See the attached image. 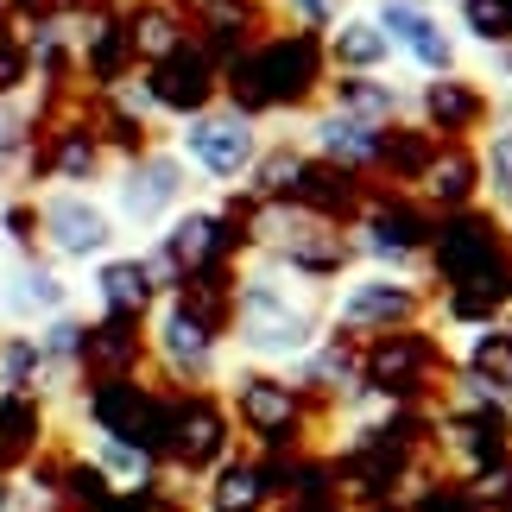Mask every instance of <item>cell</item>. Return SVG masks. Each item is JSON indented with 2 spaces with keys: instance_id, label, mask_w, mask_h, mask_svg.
<instances>
[{
  "instance_id": "cell-20",
  "label": "cell",
  "mask_w": 512,
  "mask_h": 512,
  "mask_svg": "<svg viewBox=\"0 0 512 512\" xmlns=\"http://www.w3.org/2000/svg\"><path fill=\"white\" fill-rule=\"evenodd\" d=\"M51 449V405L38 392H0V475H19Z\"/></svg>"
},
{
  "instance_id": "cell-31",
  "label": "cell",
  "mask_w": 512,
  "mask_h": 512,
  "mask_svg": "<svg viewBox=\"0 0 512 512\" xmlns=\"http://www.w3.org/2000/svg\"><path fill=\"white\" fill-rule=\"evenodd\" d=\"M304 165H310V152H304V146H266L260 159H253L241 196H253V203H291V190H298Z\"/></svg>"
},
{
  "instance_id": "cell-2",
  "label": "cell",
  "mask_w": 512,
  "mask_h": 512,
  "mask_svg": "<svg viewBox=\"0 0 512 512\" xmlns=\"http://www.w3.org/2000/svg\"><path fill=\"white\" fill-rule=\"evenodd\" d=\"M228 329L253 361H304V354L323 342V310L310 304L304 285L285 279L279 266H241Z\"/></svg>"
},
{
  "instance_id": "cell-11",
  "label": "cell",
  "mask_w": 512,
  "mask_h": 512,
  "mask_svg": "<svg viewBox=\"0 0 512 512\" xmlns=\"http://www.w3.org/2000/svg\"><path fill=\"white\" fill-rule=\"evenodd\" d=\"M133 83H140L152 114H177V121H196V114H209L215 102H222V64H215L196 38H184L177 51H165L159 64H146Z\"/></svg>"
},
{
  "instance_id": "cell-1",
  "label": "cell",
  "mask_w": 512,
  "mask_h": 512,
  "mask_svg": "<svg viewBox=\"0 0 512 512\" xmlns=\"http://www.w3.org/2000/svg\"><path fill=\"white\" fill-rule=\"evenodd\" d=\"M323 89H329L323 38L298 32V26H272L260 45H247L222 70L228 108L247 114V121H260V114H304L323 102Z\"/></svg>"
},
{
  "instance_id": "cell-29",
  "label": "cell",
  "mask_w": 512,
  "mask_h": 512,
  "mask_svg": "<svg viewBox=\"0 0 512 512\" xmlns=\"http://www.w3.org/2000/svg\"><path fill=\"white\" fill-rule=\"evenodd\" d=\"M468 380H475L494 405H512V336L500 323L475 329V342H468Z\"/></svg>"
},
{
  "instance_id": "cell-10",
  "label": "cell",
  "mask_w": 512,
  "mask_h": 512,
  "mask_svg": "<svg viewBox=\"0 0 512 512\" xmlns=\"http://www.w3.org/2000/svg\"><path fill=\"white\" fill-rule=\"evenodd\" d=\"M184 190H190V165L177 159L171 146H152L140 159L114 165V203L108 209H114L121 228H159V222L177 215Z\"/></svg>"
},
{
  "instance_id": "cell-5",
  "label": "cell",
  "mask_w": 512,
  "mask_h": 512,
  "mask_svg": "<svg viewBox=\"0 0 512 512\" xmlns=\"http://www.w3.org/2000/svg\"><path fill=\"white\" fill-rule=\"evenodd\" d=\"M32 203H38V253L51 266H102L121 241V222L95 190H32Z\"/></svg>"
},
{
  "instance_id": "cell-32",
  "label": "cell",
  "mask_w": 512,
  "mask_h": 512,
  "mask_svg": "<svg viewBox=\"0 0 512 512\" xmlns=\"http://www.w3.org/2000/svg\"><path fill=\"white\" fill-rule=\"evenodd\" d=\"M83 336H89V317H76V310H57L51 323H38V354H45V367L57 373H76V361H83ZM83 380V373H76Z\"/></svg>"
},
{
  "instance_id": "cell-33",
  "label": "cell",
  "mask_w": 512,
  "mask_h": 512,
  "mask_svg": "<svg viewBox=\"0 0 512 512\" xmlns=\"http://www.w3.org/2000/svg\"><path fill=\"white\" fill-rule=\"evenodd\" d=\"M32 95V45L19 26H0V102H26Z\"/></svg>"
},
{
  "instance_id": "cell-9",
  "label": "cell",
  "mask_w": 512,
  "mask_h": 512,
  "mask_svg": "<svg viewBox=\"0 0 512 512\" xmlns=\"http://www.w3.org/2000/svg\"><path fill=\"white\" fill-rule=\"evenodd\" d=\"M430 310V291H418L411 279H392V272H373V279H348V291L336 298V336L367 348L373 336H392V329H418Z\"/></svg>"
},
{
  "instance_id": "cell-22",
  "label": "cell",
  "mask_w": 512,
  "mask_h": 512,
  "mask_svg": "<svg viewBox=\"0 0 512 512\" xmlns=\"http://www.w3.org/2000/svg\"><path fill=\"white\" fill-rule=\"evenodd\" d=\"M95 304H102V317H127V323H146L152 310H159V285H152V272L140 253H108L102 266H95Z\"/></svg>"
},
{
  "instance_id": "cell-6",
  "label": "cell",
  "mask_w": 512,
  "mask_h": 512,
  "mask_svg": "<svg viewBox=\"0 0 512 512\" xmlns=\"http://www.w3.org/2000/svg\"><path fill=\"white\" fill-rule=\"evenodd\" d=\"M165 411H171V386L152 380H89L83 386V418L95 437L140 449L146 462H159L165 449Z\"/></svg>"
},
{
  "instance_id": "cell-13",
  "label": "cell",
  "mask_w": 512,
  "mask_h": 512,
  "mask_svg": "<svg viewBox=\"0 0 512 512\" xmlns=\"http://www.w3.org/2000/svg\"><path fill=\"white\" fill-rule=\"evenodd\" d=\"M361 253H373V260L386 266H405V260H424L430 234H437V209H424L411 190H392V184H373L367 209H361Z\"/></svg>"
},
{
  "instance_id": "cell-27",
  "label": "cell",
  "mask_w": 512,
  "mask_h": 512,
  "mask_svg": "<svg viewBox=\"0 0 512 512\" xmlns=\"http://www.w3.org/2000/svg\"><path fill=\"white\" fill-rule=\"evenodd\" d=\"M430 159H437V133L405 127V121L380 127V159H373V171H386L392 190H418V177H424Z\"/></svg>"
},
{
  "instance_id": "cell-28",
  "label": "cell",
  "mask_w": 512,
  "mask_h": 512,
  "mask_svg": "<svg viewBox=\"0 0 512 512\" xmlns=\"http://www.w3.org/2000/svg\"><path fill=\"white\" fill-rule=\"evenodd\" d=\"M209 512H266L272 506V487H266V468L247 462V456H228L222 468H209Z\"/></svg>"
},
{
  "instance_id": "cell-3",
  "label": "cell",
  "mask_w": 512,
  "mask_h": 512,
  "mask_svg": "<svg viewBox=\"0 0 512 512\" xmlns=\"http://www.w3.org/2000/svg\"><path fill=\"white\" fill-rule=\"evenodd\" d=\"M449 354L430 329H392L361 348V399H380L386 411H424V399L443 386Z\"/></svg>"
},
{
  "instance_id": "cell-18",
  "label": "cell",
  "mask_w": 512,
  "mask_h": 512,
  "mask_svg": "<svg viewBox=\"0 0 512 512\" xmlns=\"http://www.w3.org/2000/svg\"><path fill=\"white\" fill-rule=\"evenodd\" d=\"M367 196H373V184H367L361 171H342V165H329V159L310 152L298 190H291V209L317 215V222H329V228H354V222H361V209H367Z\"/></svg>"
},
{
  "instance_id": "cell-7",
  "label": "cell",
  "mask_w": 512,
  "mask_h": 512,
  "mask_svg": "<svg viewBox=\"0 0 512 512\" xmlns=\"http://www.w3.org/2000/svg\"><path fill=\"white\" fill-rule=\"evenodd\" d=\"M234 449V418H228V399H215L209 386H171V411H165V449H159V468L171 475H209L222 468Z\"/></svg>"
},
{
  "instance_id": "cell-23",
  "label": "cell",
  "mask_w": 512,
  "mask_h": 512,
  "mask_svg": "<svg viewBox=\"0 0 512 512\" xmlns=\"http://www.w3.org/2000/svg\"><path fill=\"white\" fill-rule=\"evenodd\" d=\"M323 57H329V70H342V76H380L392 64V45L367 13H342L336 26L323 32Z\"/></svg>"
},
{
  "instance_id": "cell-24",
  "label": "cell",
  "mask_w": 512,
  "mask_h": 512,
  "mask_svg": "<svg viewBox=\"0 0 512 512\" xmlns=\"http://www.w3.org/2000/svg\"><path fill=\"white\" fill-rule=\"evenodd\" d=\"M159 253L177 266V285H184V272L222 260V215H215V209H177L165 222V234H159Z\"/></svg>"
},
{
  "instance_id": "cell-30",
  "label": "cell",
  "mask_w": 512,
  "mask_h": 512,
  "mask_svg": "<svg viewBox=\"0 0 512 512\" xmlns=\"http://www.w3.org/2000/svg\"><path fill=\"white\" fill-rule=\"evenodd\" d=\"M317 159L367 177L373 159H380V133H373V127H354V121H342V114H323V121H317Z\"/></svg>"
},
{
  "instance_id": "cell-34",
  "label": "cell",
  "mask_w": 512,
  "mask_h": 512,
  "mask_svg": "<svg viewBox=\"0 0 512 512\" xmlns=\"http://www.w3.org/2000/svg\"><path fill=\"white\" fill-rule=\"evenodd\" d=\"M0 241L13 247V260H32V253H38V203L26 190L0 196Z\"/></svg>"
},
{
  "instance_id": "cell-38",
  "label": "cell",
  "mask_w": 512,
  "mask_h": 512,
  "mask_svg": "<svg viewBox=\"0 0 512 512\" xmlns=\"http://www.w3.org/2000/svg\"><path fill=\"white\" fill-rule=\"evenodd\" d=\"M0 26H26V0H0Z\"/></svg>"
},
{
  "instance_id": "cell-12",
  "label": "cell",
  "mask_w": 512,
  "mask_h": 512,
  "mask_svg": "<svg viewBox=\"0 0 512 512\" xmlns=\"http://www.w3.org/2000/svg\"><path fill=\"white\" fill-rule=\"evenodd\" d=\"M215 348H222V336H215L203 317H190L177 298H159V310L146 317V354H152V367H159L177 392H184V386H209Z\"/></svg>"
},
{
  "instance_id": "cell-21",
  "label": "cell",
  "mask_w": 512,
  "mask_h": 512,
  "mask_svg": "<svg viewBox=\"0 0 512 512\" xmlns=\"http://www.w3.org/2000/svg\"><path fill=\"white\" fill-rule=\"evenodd\" d=\"M418 196L424 209H437V215H456V209H475L481 203V152L475 146H443L437 140V159L424 165L418 177Z\"/></svg>"
},
{
  "instance_id": "cell-19",
  "label": "cell",
  "mask_w": 512,
  "mask_h": 512,
  "mask_svg": "<svg viewBox=\"0 0 512 512\" xmlns=\"http://www.w3.org/2000/svg\"><path fill=\"white\" fill-rule=\"evenodd\" d=\"M152 354H146V323H127V317H89V336H83V361L76 373L89 380H146Z\"/></svg>"
},
{
  "instance_id": "cell-40",
  "label": "cell",
  "mask_w": 512,
  "mask_h": 512,
  "mask_svg": "<svg viewBox=\"0 0 512 512\" xmlns=\"http://www.w3.org/2000/svg\"><path fill=\"white\" fill-rule=\"evenodd\" d=\"M506 336H512V310H506Z\"/></svg>"
},
{
  "instance_id": "cell-25",
  "label": "cell",
  "mask_w": 512,
  "mask_h": 512,
  "mask_svg": "<svg viewBox=\"0 0 512 512\" xmlns=\"http://www.w3.org/2000/svg\"><path fill=\"white\" fill-rule=\"evenodd\" d=\"M329 114H342V121L354 127H392L399 121V108H405V95L386 83V76H329Z\"/></svg>"
},
{
  "instance_id": "cell-17",
  "label": "cell",
  "mask_w": 512,
  "mask_h": 512,
  "mask_svg": "<svg viewBox=\"0 0 512 512\" xmlns=\"http://www.w3.org/2000/svg\"><path fill=\"white\" fill-rule=\"evenodd\" d=\"M367 19L386 32V45L411 51V64H418L424 76H456V38H449V26L430 7H411V0H380Z\"/></svg>"
},
{
  "instance_id": "cell-16",
  "label": "cell",
  "mask_w": 512,
  "mask_h": 512,
  "mask_svg": "<svg viewBox=\"0 0 512 512\" xmlns=\"http://www.w3.org/2000/svg\"><path fill=\"white\" fill-rule=\"evenodd\" d=\"M57 310H70V279H64V272H57L45 253H32V260H7V272H0V329L51 323Z\"/></svg>"
},
{
  "instance_id": "cell-36",
  "label": "cell",
  "mask_w": 512,
  "mask_h": 512,
  "mask_svg": "<svg viewBox=\"0 0 512 512\" xmlns=\"http://www.w3.org/2000/svg\"><path fill=\"white\" fill-rule=\"evenodd\" d=\"M411 512H481L475 506V494L468 487H456V481H430L418 500H411Z\"/></svg>"
},
{
  "instance_id": "cell-15",
  "label": "cell",
  "mask_w": 512,
  "mask_h": 512,
  "mask_svg": "<svg viewBox=\"0 0 512 512\" xmlns=\"http://www.w3.org/2000/svg\"><path fill=\"white\" fill-rule=\"evenodd\" d=\"M418 108H424V133H437L443 146H475V133H487L494 121V95H487L475 76H424L418 89Z\"/></svg>"
},
{
  "instance_id": "cell-14",
  "label": "cell",
  "mask_w": 512,
  "mask_h": 512,
  "mask_svg": "<svg viewBox=\"0 0 512 512\" xmlns=\"http://www.w3.org/2000/svg\"><path fill=\"white\" fill-rule=\"evenodd\" d=\"M506 247H512L506 215H487L475 203V209L437 215V234H430L424 260H430V272H437V285H456V279H468V272H481L487 260H500Z\"/></svg>"
},
{
  "instance_id": "cell-26",
  "label": "cell",
  "mask_w": 512,
  "mask_h": 512,
  "mask_svg": "<svg viewBox=\"0 0 512 512\" xmlns=\"http://www.w3.org/2000/svg\"><path fill=\"white\" fill-rule=\"evenodd\" d=\"M32 152H38V114L32 102H0V190L32 196Z\"/></svg>"
},
{
  "instance_id": "cell-39",
  "label": "cell",
  "mask_w": 512,
  "mask_h": 512,
  "mask_svg": "<svg viewBox=\"0 0 512 512\" xmlns=\"http://www.w3.org/2000/svg\"><path fill=\"white\" fill-rule=\"evenodd\" d=\"M506 76H512V45H506Z\"/></svg>"
},
{
  "instance_id": "cell-4",
  "label": "cell",
  "mask_w": 512,
  "mask_h": 512,
  "mask_svg": "<svg viewBox=\"0 0 512 512\" xmlns=\"http://www.w3.org/2000/svg\"><path fill=\"white\" fill-rule=\"evenodd\" d=\"M228 418L241 424L247 437H260L266 456H304V437H310V424H317L323 411L310 405L285 373L247 367V373L228 380Z\"/></svg>"
},
{
  "instance_id": "cell-35",
  "label": "cell",
  "mask_w": 512,
  "mask_h": 512,
  "mask_svg": "<svg viewBox=\"0 0 512 512\" xmlns=\"http://www.w3.org/2000/svg\"><path fill=\"white\" fill-rule=\"evenodd\" d=\"M481 190L512 215V127H500L494 140H487V152H481Z\"/></svg>"
},
{
  "instance_id": "cell-37",
  "label": "cell",
  "mask_w": 512,
  "mask_h": 512,
  "mask_svg": "<svg viewBox=\"0 0 512 512\" xmlns=\"http://www.w3.org/2000/svg\"><path fill=\"white\" fill-rule=\"evenodd\" d=\"M285 13H291V26H298V32H317L323 38L342 19V0H285Z\"/></svg>"
},
{
  "instance_id": "cell-8",
  "label": "cell",
  "mask_w": 512,
  "mask_h": 512,
  "mask_svg": "<svg viewBox=\"0 0 512 512\" xmlns=\"http://www.w3.org/2000/svg\"><path fill=\"white\" fill-rule=\"evenodd\" d=\"M171 152L184 165H196L209 184H247V171L266 152V140H260V121H247V114H234V108H209V114H196V121H184Z\"/></svg>"
}]
</instances>
